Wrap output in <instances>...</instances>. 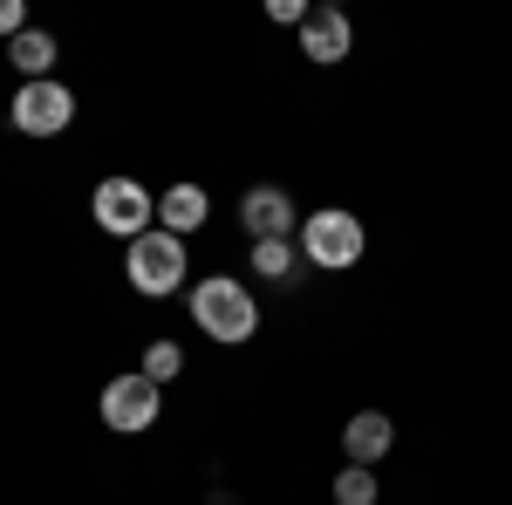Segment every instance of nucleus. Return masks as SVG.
<instances>
[{
	"mask_svg": "<svg viewBox=\"0 0 512 505\" xmlns=\"http://www.w3.org/2000/svg\"><path fill=\"white\" fill-rule=\"evenodd\" d=\"M123 273H130V287H137V294H151V301L178 294V287H185V273H192L185 239L164 233V226H151L144 239H130V246H123Z\"/></svg>",
	"mask_w": 512,
	"mask_h": 505,
	"instance_id": "f03ea898",
	"label": "nucleus"
},
{
	"mask_svg": "<svg viewBox=\"0 0 512 505\" xmlns=\"http://www.w3.org/2000/svg\"><path fill=\"white\" fill-rule=\"evenodd\" d=\"M267 14H274V21H294V28H301V21H308V0H267Z\"/></svg>",
	"mask_w": 512,
	"mask_h": 505,
	"instance_id": "dca6fc26",
	"label": "nucleus"
},
{
	"mask_svg": "<svg viewBox=\"0 0 512 505\" xmlns=\"http://www.w3.org/2000/svg\"><path fill=\"white\" fill-rule=\"evenodd\" d=\"M390 417L383 410H355L349 424H342V451H349V465H376L383 451H390Z\"/></svg>",
	"mask_w": 512,
	"mask_h": 505,
	"instance_id": "9d476101",
	"label": "nucleus"
},
{
	"mask_svg": "<svg viewBox=\"0 0 512 505\" xmlns=\"http://www.w3.org/2000/svg\"><path fill=\"white\" fill-rule=\"evenodd\" d=\"M164 410V389L144 376V369H130L117 383H103V424L117 430V437H137V430H151Z\"/></svg>",
	"mask_w": 512,
	"mask_h": 505,
	"instance_id": "423d86ee",
	"label": "nucleus"
},
{
	"mask_svg": "<svg viewBox=\"0 0 512 505\" xmlns=\"http://www.w3.org/2000/svg\"><path fill=\"white\" fill-rule=\"evenodd\" d=\"M0 35H7V41L28 35V7H21V0H0Z\"/></svg>",
	"mask_w": 512,
	"mask_h": 505,
	"instance_id": "2eb2a0df",
	"label": "nucleus"
},
{
	"mask_svg": "<svg viewBox=\"0 0 512 505\" xmlns=\"http://www.w3.org/2000/svg\"><path fill=\"white\" fill-rule=\"evenodd\" d=\"M205 219H212V198H205V185H171V192L158 198V226H164V233L192 239Z\"/></svg>",
	"mask_w": 512,
	"mask_h": 505,
	"instance_id": "1a4fd4ad",
	"label": "nucleus"
},
{
	"mask_svg": "<svg viewBox=\"0 0 512 505\" xmlns=\"http://www.w3.org/2000/svg\"><path fill=\"white\" fill-rule=\"evenodd\" d=\"M89 212H96V226H103V233H117L123 246H130V239H144L151 226H158V198L144 192L137 178H103V185H96V198H89Z\"/></svg>",
	"mask_w": 512,
	"mask_h": 505,
	"instance_id": "20e7f679",
	"label": "nucleus"
},
{
	"mask_svg": "<svg viewBox=\"0 0 512 505\" xmlns=\"http://www.w3.org/2000/svg\"><path fill=\"white\" fill-rule=\"evenodd\" d=\"M55 55H62V48H55V35H48V28H28V35L7 41V62H14V76H21V82H48Z\"/></svg>",
	"mask_w": 512,
	"mask_h": 505,
	"instance_id": "9b49d317",
	"label": "nucleus"
},
{
	"mask_svg": "<svg viewBox=\"0 0 512 505\" xmlns=\"http://www.w3.org/2000/svg\"><path fill=\"white\" fill-rule=\"evenodd\" d=\"M239 226L253 239H294V198L280 192V185H253V192L239 198Z\"/></svg>",
	"mask_w": 512,
	"mask_h": 505,
	"instance_id": "6e6552de",
	"label": "nucleus"
},
{
	"mask_svg": "<svg viewBox=\"0 0 512 505\" xmlns=\"http://www.w3.org/2000/svg\"><path fill=\"white\" fill-rule=\"evenodd\" d=\"M144 376H151V383H178V376H185V349H178V342H151V349H144Z\"/></svg>",
	"mask_w": 512,
	"mask_h": 505,
	"instance_id": "ddd939ff",
	"label": "nucleus"
},
{
	"mask_svg": "<svg viewBox=\"0 0 512 505\" xmlns=\"http://www.w3.org/2000/svg\"><path fill=\"white\" fill-rule=\"evenodd\" d=\"M192 321L212 335V342L239 349V342H253V335H260V301L239 287L233 273H205V280L192 287Z\"/></svg>",
	"mask_w": 512,
	"mask_h": 505,
	"instance_id": "f257e3e1",
	"label": "nucleus"
},
{
	"mask_svg": "<svg viewBox=\"0 0 512 505\" xmlns=\"http://www.w3.org/2000/svg\"><path fill=\"white\" fill-rule=\"evenodd\" d=\"M7 117H14V130L21 137H62L69 123H76V89L69 82H21L14 89V103H7Z\"/></svg>",
	"mask_w": 512,
	"mask_h": 505,
	"instance_id": "39448f33",
	"label": "nucleus"
},
{
	"mask_svg": "<svg viewBox=\"0 0 512 505\" xmlns=\"http://www.w3.org/2000/svg\"><path fill=\"white\" fill-rule=\"evenodd\" d=\"M362 246H369V233H362V219L342 212V205H321V212L301 219V260H308V267L349 273L355 260H362Z\"/></svg>",
	"mask_w": 512,
	"mask_h": 505,
	"instance_id": "7ed1b4c3",
	"label": "nucleus"
},
{
	"mask_svg": "<svg viewBox=\"0 0 512 505\" xmlns=\"http://www.w3.org/2000/svg\"><path fill=\"white\" fill-rule=\"evenodd\" d=\"M349 48H355L349 14H342V7H308V21H301V55L328 69V62H349Z\"/></svg>",
	"mask_w": 512,
	"mask_h": 505,
	"instance_id": "0eeeda50",
	"label": "nucleus"
},
{
	"mask_svg": "<svg viewBox=\"0 0 512 505\" xmlns=\"http://www.w3.org/2000/svg\"><path fill=\"white\" fill-rule=\"evenodd\" d=\"M335 505H376V471L369 465H342V478H335Z\"/></svg>",
	"mask_w": 512,
	"mask_h": 505,
	"instance_id": "4468645a",
	"label": "nucleus"
},
{
	"mask_svg": "<svg viewBox=\"0 0 512 505\" xmlns=\"http://www.w3.org/2000/svg\"><path fill=\"white\" fill-rule=\"evenodd\" d=\"M253 273L260 280H294L301 273V246L294 239H253Z\"/></svg>",
	"mask_w": 512,
	"mask_h": 505,
	"instance_id": "f8f14e48",
	"label": "nucleus"
}]
</instances>
